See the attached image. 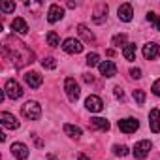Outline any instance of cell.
Returning a JSON list of instances; mask_svg holds the SVG:
<instances>
[{"mask_svg":"<svg viewBox=\"0 0 160 160\" xmlns=\"http://www.w3.org/2000/svg\"><path fill=\"white\" fill-rule=\"evenodd\" d=\"M117 15H119V19H121V21L130 23V21H132V17H134L132 4H121V6H119V10H117Z\"/></svg>","mask_w":160,"mask_h":160,"instance_id":"obj_15","label":"cell"},{"mask_svg":"<svg viewBox=\"0 0 160 160\" xmlns=\"http://www.w3.org/2000/svg\"><path fill=\"white\" fill-rule=\"evenodd\" d=\"M49 160H58V158H55V156H53V154H51V156H49Z\"/></svg>","mask_w":160,"mask_h":160,"instance_id":"obj_39","label":"cell"},{"mask_svg":"<svg viewBox=\"0 0 160 160\" xmlns=\"http://www.w3.org/2000/svg\"><path fill=\"white\" fill-rule=\"evenodd\" d=\"M113 152L117 156H126L128 154V147L126 145H113Z\"/></svg>","mask_w":160,"mask_h":160,"instance_id":"obj_29","label":"cell"},{"mask_svg":"<svg viewBox=\"0 0 160 160\" xmlns=\"http://www.w3.org/2000/svg\"><path fill=\"white\" fill-rule=\"evenodd\" d=\"M85 108H87L91 113H100V111L104 109V102H102V98H100V96L91 94V96L85 100Z\"/></svg>","mask_w":160,"mask_h":160,"instance_id":"obj_8","label":"cell"},{"mask_svg":"<svg viewBox=\"0 0 160 160\" xmlns=\"http://www.w3.org/2000/svg\"><path fill=\"white\" fill-rule=\"evenodd\" d=\"M154 28H156V30H160V19H158L156 23H154Z\"/></svg>","mask_w":160,"mask_h":160,"instance_id":"obj_38","label":"cell"},{"mask_svg":"<svg viewBox=\"0 0 160 160\" xmlns=\"http://www.w3.org/2000/svg\"><path fill=\"white\" fill-rule=\"evenodd\" d=\"M111 45H115V47H124L126 45V34H115L113 36V40H111Z\"/></svg>","mask_w":160,"mask_h":160,"instance_id":"obj_26","label":"cell"},{"mask_svg":"<svg viewBox=\"0 0 160 160\" xmlns=\"http://www.w3.org/2000/svg\"><path fill=\"white\" fill-rule=\"evenodd\" d=\"M0 10H2L4 13H12V12H15V2L4 0V2H0Z\"/></svg>","mask_w":160,"mask_h":160,"instance_id":"obj_25","label":"cell"},{"mask_svg":"<svg viewBox=\"0 0 160 160\" xmlns=\"http://www.w3.org/2000/svg\"><path fill=\"white\" fill-rule=\"evenodd\" d=\"M47 43H49L51 47H58V45H60V38H58V34H57L55 30L47 32Z\"/></svg>","mask_w":160,"mask_h":160,"instance_id":"obj_23","label":"cell"},{"mask_svg":"<svg viewBox=\"0 0 160 160\" xmlns=\"http://www.w3.org/2000/svg\"><path fill=\"white\" fill-rule=\"evenodd\" d=\"M152 94L160 98V79H156V81L152 83Z\"/></svg>","mask_w":160,"mask_h":160,"instance_id":"obj_30","label":"cell"},{"mask_svg":"<svg viewBox=\"0 0 160 160\" xmlns=\"http://www.w3.org/2000/svg\"><path fill=\"white\" fill-rule=\"evenodd\" d=\"M130 75H132L134 79H139V77H141V70H139V68H132V70H130Z\"/></svg>","mask_w":160,"mask_h":160,"instance_id":"obj_33","label":"cell"},{"mask_svg":"<svg viewBox=\"0 0 160 160\" xmlns=\"http://www.w3.org/2000/svg\"><path fill=\"white\" fill-rule=\"evenodd\" d=\"M4 53L10 55V58L13 60V64H15L17 68H23L25 64L34 62V53H32L23 42H15V43H12V40L8 38V40L4 42Z\"/></svg>","mask_w":160,"mask_h":160,"instance_id":"obj_1","label":"cell"},{"mask_svg":"<svg viewBox=\"0 0 160 160\" xmlns=\"http://www.w3.org/2000/svg\"><path fill=\"white\" fill-rule=\"evenodd\" d=\"M122 55L126 60H136V43H126L122 47Z\"/></svg>","mask_w":160,"mask_h":160,"instance_id":"obj_22","label":"cell"},{"mask_svg":"<svg viewBox=\"0 0 160 160\" xmlns=\"http://www.w3.org/2000/svg\"><path fill=\"white\" fill-rule=\"evenodd\" d=\"M77 32H79V36H81L85 42H89V43L96 40V36H94V34H92V32H91L85 25H79V27H77Z\"/></svg>","mask_w":160,"mask_h":160,"instance_id":"obj_21","label":"cell"},{"mask_svg":"<svg viewBox=\"0 0 160 160\" xmlns=\"http://www.w3.org/2000/svg\"><path fill=\"white\" fill-rule=\"evenodd\" d=\"M98 68H100V73L106 75V77H115V75H117V66H115V62H111V60L100 62Z\"/></svg>","mask_w":160,"mask_h":160,"instance_id":"obj_17","label":"cell"},{"mask_svg":"<svg viewBox=\"0 0 160 160\" xmlns=\"http://www.w3.org/2000/svg\"><path fill=\"white\" fill-rule=\"evenodd\" d=\"M149 126H151V130L154 134L160 132V109L158 108L151 109V113H149Z\"/></svg>","mask_w":160,"mask_h":160,"instance_id":"obj_18","label":"cell"},{"mask_svg":"<svg viewBox=\"0 0 160 160\" xmlns=\"http://www.w3.org/2000/svg\"><path fill=\"white\" fill-rule=\"evenodd\" d=\"M147 21H149V23H152V25H154V23H156V21H158V15H156V13H154V12H149V13H147Z\"/></svg>","mask_w":160,"mask_h":160,"instance_id":"obj_31","label":"cell"},{"mask_svg":"<svg viewBox=\"0 0 160 160\" xmlns=\"http://www.w3.org/2000/svg\"><path fill=\"white\" fill-rule=\"evenodd\" d=\"M4 92H6V96L8 98H12V100H19L21 96H23V87L15 81V79H8L6 81V87H4Z\"/></svg>","mask_w":160,"mask_h":160,"instance_id":"obj_4","label":"cell"},{"mask_svg":"<svg viewBox=\"0 0 160 160\" xmlns=\"http://www.w3.org/2000/svg\"><path fill=\"white\" fill-rule=\"evenodd\" d=\"M113 91H115V96H117V98H121V100L124 98V92H122V89H121V87H115Z\"/></svg>","mask_w":160,"mask_h":160,"instance_id":"obj_35","label":"cell"},{"mask_svg":"<svg viewBox=\"0 0 160 160\" xmlns=\"http://www.w3.org/2000/svg\"><path fill=\"white\" fill-rule=\"evenodd\" d=\"M25 6H27L28 10H38V8L42 6V2H25Z\"/></svg>","mask_w":160,"mask_h":160,"instance_id":"obj_32","label":"cell"},{"mask_svg":"<svg viewBox=\"0 0 160 160\" xmlns=\"http://www.w3.org/2000/svg\"><path fill=\"white\" fill-rule=\"evenodd\" d=\"M138 128H139V122H138L136 119H132V117L121 119V121H119V130L124 132V134H134Z\"/></svg>","mask_w":160,"mask_h":160,"instance_id":"obj_9","label":"cell"},{"mask_svg":"<svg viewBox=\"0 0 160 160\" xmlns=\"http://www.w3.org/2000/svg\"><path fill=\"white\" fill-rule=\"evenodd\" d=\"M66 6H68V8H70V10H73V8H75V2H72V0H70V2H68V4H66Z\"/></svg>","mask_w":160,"mask_h":160,"instance_id":"obj_37","label":"cell"},{"mask_svg":"<svg viewBox=\"0 0 160 160\" xmlns=\"http://www.w3.org/2000/svg\"><path fill=\"white\" fill-rule=\"evenodd\" d=\"M89 128H91V130L108 132V130H109V121H108V119H102V117H92V119L89 121Z\"/></svg>","mask_w":160,"mask_h":160,"instance_id":"obj_16","label":"cell"},{"mask_svg":"<svg viewBox=\"0 0 160 160\" xmlns=\"http://www.w3.org/2000/svg\"><path fill=\"white\" fill-rule=\"evenodd\" d=\"M0 122H2L4 128H10V130H17V128L21 126V122L17 121V117L12 115V113H8V111H2V113H0Z\"/></svg>","mask_w":160,"mask_h":160,"instance_id":"obj_7","label":"cell"},{"mask_svg":"<svg viewBox=\"0 0 160 160\" xmlns=\"http://www.w3.org/2000/svg\"><path fill=\"white\" fill-rule=\"evenodd\" d=\"M12 154L17 158V160H27L28 158V147L21 141H15L12 145Z\"/></svg>","mask_w":160,"mask_h":160,"instance_id":"obj_12","label":"cell"},{"mask_svg":"<svg viewBox=\"0 0 160 160\" xmlns=\"http://www.w3.org/2000/svg\"><path fill=\"white\" fill-rule=\"evenodd\" d=\"M21 113L25 119H30V121H38L42 117V106L34 100H28L27 104L21 106Z\"/></svg>","mask_w":160,"mask_h":160,"instance_id":"obj_2","label":"cell"},{"mask_svg":"<svg viewBox=\"0 0 160 160\" xmlns=\"http://www.w3.org/2000/svg\"><path fill=\"white\" fill-rule=\"evenodd\" d=\"M83 81H85V83H92V81H94L92 73H83Z\"/></svg>","mask_w":160,"mask_h":160,"instance_id":"obj_34","label":"cell"},{"mask_svg":"<svg viewBox=\"0 0 160 160\" xmlns=\"http://www.w3.org/2000/svg\"><path fill=\"white\" fill-rule=\"evenodd\" d=\"M132 96H134V100H136L138 104H145V98H147V96H145V92H143L141 89L134 91V92H132Z\"/></svg>","mask_w":160,"mask_h":160,"instance_id":"obj_28","label":"cell"},{"mask_svg":"<svg viewBox=\"0 0 160 160\" xmlns=\"http://www.w3.org/2000/svg\"><path fill=\"white\" fill-rule=\"evenodd\" d=\"M64 91H66V96L70 102H77L79 100V94H81V89H79V85L75 83V79L73 77H66V81H64Z\"/></svg>","mask_w":160,"mask_h":160,"instance_id":"obj_3","label":"cell"},{"mask_svg":"<svg viewBox=\"0 0 160 160\" xmlns=\"http://www.w3.org/2000/svg\"><path fill=\"white\" fill-rule=\"evenodd\" d=\"M62 49L66 53H70V55H79L83 51V43L79 40H75V38H66L64 43H62Z\"/></svg>","mask_w":160,"mask_h":160,"instance_id":"obj_6","label":"cell"},{"mask_svg":"<svg viewBox=\"0 0 160 160\" xmlns=\"http://www.w3.org/2000/svg\"><path fill=\"white\" fill-rule=\"evenodd\" d=\"M25 83H27L30 89H38V87H42V83H43V77H42L38 72H27V73H25Z\"/></svg>","mask_w":160,"mask_h":160,"instance_id":"obj_10","label":"cell"},{"mask_svg":"<svg viewBox=\"0 0 160 160\" xmlns=\"http://www.w3.org/2000/svg\"><path fill=\"white\" fill-rule=\"evenodd\" d=\"M108 12H109V8H108V4H98L96 6V10H94V15H92V21L96 23V25H102L106 19H108Z\"/></svg>","mask_w":160,"mask_h":160,"instance_id":"obj_14","label":"cell"},{"mask_svg":"<svg viewBox=\"0 0 160 160\" xmlns=\"http://www.w3.org/2000/svg\"><path fill=\"white\" fill-rule=\"evenodd\" d=\"M62 130H64V134H66L68 138H72V139H79V138H81V134H83V130L79 128V126H75V124H70V122H66Z\"/></svg>","mask_w":160,"mask_h":160,"instance_id":"obj_19","label":"cell"},{"mask_svg":"<svg viewBox=\"0 0 160 160\" xmlns=\"http://www.w3.org/2000/svg\"><path fill=\"white\" fill-rule=\"evenodd\" d=\"M42 66H43L45 70H55V68H57V58H55V57H45V58L42 60Z\"/></svg>","mask_w":160,"mask_h":160,"instance_id":"obj_27","label":"cell"},{"mask_svg":"<svg viewBox=\"0 0 160 160\" xmlns=\"http://www.w3.org/2000/svg\"><path fill=\"white\" fill-rule=\"evenodd\" d=\"M64 17V10L58 6V4H51L49 10H47V21L49 23H57Z\"/></svg>","mask_w":160,"mask_h":160,"instance_id":"obj_13","label":"cell"},{"mask_svg":"<svg viewBox=\"0 0 160 160\" xmlns=\"http://www.w3.org/2000/svg\"><path fill=\"white\" fill-rule=\"evenodd\" d=\"M85 62H87L89 68H92V66H100V57H98L96 53H89L87 58H85Z\"/></svg>","mask_w":160,"mask_h":160,"instance_id":"obj_24","label":"cell"},{"mask_svg":"<svg viewBox=\"0 0 160 160\" xmlns=\"http://www.w3.org/2000/svg\"><path fill=\"white\" fill-rule=\"evenodd\" d=\"M77 160H91V158H89L87 154H83V152H81V154H79V156H77Z\"/></svg>","mask_w":160,"mask_h":160,"instance_id":"obj_36","label":"cell"},{"mask_svg":"<svg viewBox=\"0 0 160 160\" xmlns=\"http://www.w3.org/2000/svg\"><path fill=\"white\" fill-rule=\"evenodd\" d=\"M12 28H13L17 34H27V32H28V25H27V21H25L23 17H15V19L12 21Z\"/></svg>","mask_w":160,"mask_h":160,"instance_id":"obj_20","label":"cell"},{"mask_svg":"<svg viewBox=\"0 0 160 160\" xmlns=\"http://www.w3.org/2000/svg\"><path fill=\"white\" fill-rule=\"evenodd\" d=\"M158 55H160V47H158V43L149 42V43L143 45V57H145L147 60H154V58H158Z\"/></svg>","mask_w":160,"mask_h":160,"instance_id":"obj_11","label":"cell"},{"mask_svg":"<svg viewBox=\"0 0 160 160\" xmlns=\"http://www.w3.org/2000/svg\"><path fill=\"white\" fill-rule=\"evenodd\" d=\"M151 147H152V143H151L149 139H141V141H138V143L134 145L132 154H134L138 160H143V158H147V154H149Z\"/></svg>","mask_w":160,"mask_h":160,"instance_id":"obj_5","label":"cell"}]
</instances>
